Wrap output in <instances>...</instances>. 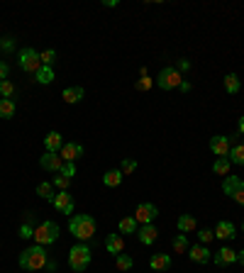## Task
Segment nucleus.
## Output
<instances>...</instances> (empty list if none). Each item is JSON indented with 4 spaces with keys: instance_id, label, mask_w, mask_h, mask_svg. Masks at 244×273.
Listing matches in <instances>:
<instances>
[{
    "instance_id": "f257e3e1",
    "label": "nucleus",
    "mask_w": 244,
    "mask_h": 273,
    "mask_svg": "<svg viewBox=\"0 0 244 273\" xmlns=\"http://www.w3.org/2000/svg\"><path fill=\"white\" fill-rule=\"evenodd\" d=\"M17 263H20V268H25V271H42L46 263H49V256H46V246H39V244H34V246H30V249H25L22 254H20V259H17Z\"/></svg>"
},
{
    "instance_id": "f03ea898",
    "label": "nucleus",
    "mask_w": 244,
    "mask_h": 273,
    "mask_svg": "<svg viewBox=\"0 0 244 273\" xmlns=\"http://www.w3.org/2000/svg\"><path fill=\"white\" fill-rule=\"evenodd\" d=\"M68 232L81 241H88L95 234V219L93 215H74L68 219Z\"/></svg>"
},
{
    "instance_id": "7ed1b4c3",
    "label": "nucleus",
    "mask_w": 244,
    "mask_h": 273,
    "mask_svg": "<svg viewBox=\"0 0 244 273\" xmlns=\"http://www.w3.org/2000/svg\"><path fill=\"white\" fill-rule=\"evenodd\" d=\"M56 239H59V225H56V222L44 219L42 225L34 227V241H37L39 246H49V244H54Z\"/></svg>"
},
{
    "instance_id": "20e7f679",
    "label": "nucleus",
    "mask_w": 244,
    "mask_h": 273,
    "mask_svg": "<svg viewBox=\"0 0 244 273\" xmlns=\"http://www.w3.org/2000/svg\"><path fill=\"white\" fill-rule=\"evenodd\" d=\"M68 266L74 268V271H86L90 266V249L86 244H76V246H71L68 249Z\"/></svg>"
},
{
    "instance_id": "39448f33",
    "label": "nucleus",
    "mask_w": 244,
    "mask_h": 273,
    "mask_svg": "<svg viewBox=\"0 0 244 273\" xmlns=\"http://www.w3.org/2000/svg\"><path fill=\"white\" fill-rule=\"evenodd\" d=\"M183 83V76H181V71L174 68V66H166V68H161L159 71V76H156V86L161 88V90H174V88H181Z\"/></svg>"
},
{
    "instance_id": "423d86ee",
    "label": "nucleus",
    "mask_w": 244,
    "mask_h": 273,
    "mask_svg": "<svg viewBox=\"0 0 244 273\" xmlns=\"http://www.w3.org/2000/svg\"><path fill=\"white\" fill-rule=\"evenodd\" d=\"M17 64L22 68L25 73H37L39 68H42V59H39V52H34L32 46H27L20 52V59H17Z\"/></svg>"
},
{
    "instance_id": "0eeeda50",
    "label": "nucleus",
    "mask_w": 244,
    "mask_h": 273,
    "mask_svg": "<svg viewBox=\"0 0 244 273\" xmlns=\"http://www.w3.org/2000/svg\"><path fill=\"white\" fill-rule=\"evenodd\" d=\"M156 217H159V210H156V205H152V203H142V205H137V210H134V219H137L139 225H152Z\"/></svg>"
},
{
    "instance_id": "6e6552de",
    "label": "nucleus",
    "mask_w": 244,
    "mask_h": 273,
    "mask_svg": "<svg viewBox=\"0 0 244 273\" xmlns=\"http://www.w3.org/2000/svg\"><path fill=\"white\" fill-rule=\"evenodd\" d=\"M59 156H61V161H64V164H76L78 159L83 156V146H81L78 142H64Z\"/></svg>"
},
{
    "instance_id": "1a4fd4ad",
    "label": "nucleus",
    "mask_w": 244,
    "mask_h": 273,
    "mask_svg": "<svg viewBox=\"0 0 244 273\" xmlns=\"http://www.w3.org/2000/svg\"><path fill=\"white\" fill-rule=\"evenodd\" d=\"M52 205H54L61 215H71V212H74V195H68V190H59V193H54Z\"/></svg>"
},
{
    "instance_id": "9d476101",
    "label": "nucleus",
    "mask_w": 244,
    "mask_h": 273,
    "mask_svg": "<svg viewBox=\"0 0 244 273\" xmlns=\"http://www.w3.org/2000/svg\"><path fill=\"white\" fill-rule=\"evenodd\" d=\"M232 149V144H230V137H225V134H217V137H212L210 139V152L220 159V156H227Z\"/></svg>"
},
{
    "instance_id": "9b49d317",
    "label": "nucleus",
    "mask_w": 244,
    "mask_h": 273,
    "mask_svg": "<svg viewBox=\"0 0 244 273\" xmlns=\"http://www.w3.org/2000/svg\"><path fill=\"white\" fill-rule=\"evenodd\" d=\"M239 190H244V181L239 176H225V181H222V193L225 195L234 197Z\"/></svg>"
},
{
    "instance_id": "f8f14e48",
    "label": "nucleus",
    "mask_w": 244,
    "mask_h": 273,
    "mask_svg": "<svg viewBox=\"0 0 244 273\" xmlns=\"http://www.w3.org/2000/svg\"><path fill=\"white\" fill-rule=\"evenodd\" d=\"M188 256L193 263H208L212 259V252L205 244H196V246H188Z\"/></svg>"
},
{
    "instance_id": "ddd939ff",
    "label": "nucleus",
    "mask_w": 244,
    "mask_h": 273,
    "mask_svg": "<svg viewBox=\"0 0 244 273\" xmlns=\"http://www.w3.org/2000/svg\"><path fill=\"white\" fill-rule=\"evenodd\" d=\"M39 166H42L44 171H52V173H59V171H61V166H64V161H61V156H59V154L46 152L44 156L39 159Z\"/></svg>"
},
{
    "instance_id": "4468645a",
    "label": "nucleus",
    "mask_w": 244,
    "mask_h": 273,
    "mask_svg": "<svg viewBox=\"0 0 244 273\" xmlns=\"http://www.w3.org/2000/svg\"><path fill=\"white\" fill-rule=\"evenodd\" d=\"M212 261L217 266H232V263H237V252L230 246H222L217 254H212Z\"/></svg>"
},
{
    "instance_id": "2eb2a0df",
    "label": "nucleus",
    "mask_w": 244,
    "mask_h": 273,
    "mask_svg": "<svg viewBox=\"0 0 244 273\" xmlns=\"http://www.w3.org/2000/svg\"><path fill=\"white\" fill-rule=\"evenodd\" d=\"M156 237H159V230H156L154 225H142V227L137 230V239L142 241L144 246H152L156 241Z\"/></svg>"
},
{
    "instance_id": "dca6fc26",
    "label": "nucleus",
    "mask_w": 244,
    "mask_h": 273,
    "mask_svg": "<svg viewBox=\"0 0 244 273\" xmlns=\"http://www.w3.org/2000/svg\"><path fill=\"white\" fill-rule=\"evenodd\" d=\"M212 232H215V239H234L237 237V227H234L232 222H227V219L217 222V227Z\"/></svg>"
},
{
    "instance_id": "f3484780",
    "label": "nucleus",
    "mask_w": 244,
    "mask_h": 273,
    "mask_svg": "<svg viewBox=\"0 0 244 273\" xmlns=\"http://www.w3.org/2000/svg\"><path fill=\"white\" fill-rule=\"evenodd\" d=\"M105 249H108V254H112V256H117V254L125 252V239H122V234H108Z\"/></svg>"
},
{
    "instance_id": "a211bd4d",
    "label": "nucleus",
    "mask_w": 244,
    "mask_h": 273,
    "mask_svg": "<svg viewBox=\"0 0 244 273\" xmlns=\"http://www.w3.org/2000/svg\"><path fill=\"white\" fill-rule=\"evenodd\" d=\"M61 98H64V103H68V105H76V103H81V100L86 98V90H83L81 86L66 88V90L61 93Z\"/></svg>"
},
{
    "instance_id": "6ab92c4d",
    "label": "nucleus",
    "mask_w": 244,
    "mask_h": 273,
    "mask_svg": "<svg viewBox=\"0 0 244 273\" xmlns=\"http://www.w3.org/2000/svg\"><path fill=\"white\" fill-rule=\"evenodd\" d=\"M44 146H46V152L59 154L61 152V146H64V137H61L59 132H49V134L44 137Z\"/></svg>"
},
{
    "instance_id": "aec40b11",
    "label": "nucleus",
    "mask_w": 244,
    "mask_h": 273,
    "mask_svg": "<svg viewBox=\"0 0 244 273\" xmlns=\"http://www.w3.org/2000/svg\"><path fill=\"white\" fill-rule=\"evenodd\" d=\"M176 227L181 234H188V232H196V227H198V222H196V217L193 215H181V217L176 219Z\"/></svg>"
},
{
    "instance_id": "412c9836",
    "label": "nucleus",
    "mask_w": 244,
    "mask_h": 273,
    "mask_svg": "<svg viewBox=\"0 0 244 273\" xmlns=\"http://www.w3.org/2000/svg\"><path fill=\"white\" fill-rule=\"evenodd\" d=\"M149 266H152L154 271H166L168 266H171V256H168V254H152Z\"/></svg>"
},
{
    "instance_id": "4be33fe9",
    "label": "nucleus",
    "mask_w": 244,
    "mask_h": 273,
    "mask_svg": "<svg viewBox=\"0 0 244 273\" xmlns=\"http://www.w3.org/2000/svg\"><path fill=\"white\" fill-rule=\"evenodd\" d=\"M15 110H17V105H15V100H8V98H0V117L3 120H12L15 117Z\"/></svg>"
},
{
    "instance_id": "5701e85b",
    "label": "nucleus",
    "mask_w": 244,
    "mask_h": 273,
    "mask_svg": "<svg viewBox=\"0 0 244 273\" xmlns=\"http://www.w3.org/2000/svg\"><path fill=\"white\" fill-rule=\"evenodd\" d=\"M54 71H52V66H42L37 73H34V81L37 83H42V86H49V83H54Z\"/></svg>"
},
{
    "instance_id": "b1692460",
    "label": "nucleus",
    "mask_w": 244,
    "mask_h": 273,
    "mask_svg": "<svg viewBox=\"0 0 244 273\" xmlns=\"http://www.w3.org/2000/svg\"><path fill=\"white\" fill-rule=\"evenodd\" d=\"M122 171L120 168H112V171H108V173L103 176V186H108V188H117L122 183Z\"/></svg>"
},
{
    "instance_id": "393cba45",
    "label": "nucleus",
    "mask_w": 244,
    "mask_h": 273,
    "mask_svg": "<svg viewBox=\"0 0 244 273\" xmlns=\"http://www.w3.org/2000/svg\"><path fill=\"white\" fill-rule=\"evenodd\" d=\"M117 230L122 232V234H137V230H139V222L134 217H122L120 225H117Z\"/></svg>"
},
{
    "instance_id": "a878e982",
    "label": "nucleus",
    "mask_w": 244,
    "mask_h": 273,
    "mask_svg": "<svg viewBox=\"0 0 244 273\" xmlns=\"http://www.w3.org/2000/svg\"><path fill=\"white\" fill-rule=\"evenodd\" d=\"M227 159L234 166H244V144H234L232 149H230V154H227Z\"/></svg>"
},
{
    "instance_id": "bb28decb",
    "label": "nucleus",
    "mask_w": 244,
    "mask_h": 273,
    "mask_svg": "<svg viewBox=\"0 0 244 273\" xmlns=\"http://www.w3.org/2000/svg\"><path fill=\"white\" fill-rule=\"evenodd\" d=\"M230 168H232V164H230V159L227 156H220L215 164H212V173L217 176H230Z\"/></svg>"
},
{
    "instance_id": "cd10ccee",
    "label": "nucleus",
    "mask_w": 244,
    "mask_h": 273,
    "mask_svg": "<svg viewBox=\"0 0 244 273\" xmlns=\"http://www.w3.org/2000/svg\"><path fill=\"white\" fill-rule=\"evenodd\" d=\"M239 88H242V81H239V76H237V73H227V76H225V90H227V93H239Z\"/></svg>"
},
{
    "instance_id": "c85d7f7f",
    "label": "nucleus",
    "mask_w": 244,
    "mask_h": 273,
    "mask_svg": "<svg viewBox=\"0 0 244 273\" xmlns=\"http://www.w3.org/2000/svg\"><path fill=\"white\" fill-rule=\"evenodd\" d=\"M115 266H117V268H120V271H130V268H132L134 266V261H132V256H130V254H117V256H115Z\"/></svg>"
},
{
    "instance_id": "c756f323",
    "label": "nucleus",
    "mask_w": 244,
    "mask_h": 273,
    "mask_svg": "<svg viewBox=\"0 0 244 273\" xmlns=\"http://www.w3.org/2000/svg\"><path fill=\"white\" fill-rule=\"evenodd\" d=\"M171 246H174V252H188V239H186V234H181V232H178L176 237H174V244H171Z\"/></svg>"
},
{
    "instance_id": "7c9ffc66",
    "label": "nucleus",
    "mask_w": 244,
    "mask_h": 273,
    "mask_svg": "<svg viewBox=\"0 0 244 273\" xmlns=\"http://www.w3.org/2000/svg\"><path fill=\"white\" fill-rule=\"evenodd\" d=\"M12 95H15V83H12V81H8V78H5V81H0V98L10 100Z\"/></svg>"
},
{
    "instance_id": "2f4dec72",
    "label": "nucleus",
    "mask_w": 244,
    "mask_h": 273,
    "mask_svg": "<svg viewBox=\"0 0 244 273\" xmlns=\"http://www.w3.org/2000/svg\"><path fill=\"white\" fill-rule=\"evenodd\" d=\"M20 239H34V225H32V215L27 217L22 227H20Z\"/></svg>"
},
{
    "instance_id": "473e14b6",
    "label": "nucleus",
    "mask_w": 244,
    "mask_h": 273,
    "mask_svg": "<svg viewBox=\"0 0 244 273\" xmlns=\"http://www.w3.org/2000/svg\"><path fill=\"white\" fill-rule=\"evenodd\" d=\"M37 195L44 197V200H54V193H52V183H39V186H37Z\"/></svg>"
},
{
    "instance_id": "72a5a7b5",
    "label": "nucleus",
    "mask_w": 244,
    "mask_h": 273,
    "mask_svg": "<svg viewBox=\"0 0 244 273\" xmlns=\"http://www.w3.org/2000/svg\"><path fill=\"white\" fill-rule=\"evenodd\" d=\"M39 59H42V66H52L56 61V52L54 49H46V52L39 54Z\"/></svg>"
},
{
    "instance_id": "f704fd0d",
    "label": "nucleus",
    "mask_w": 244,
    "mask_h": 273,
    "mask_svg": "<svg viewBox=\"0 0 244 273\" xmlns=\"http://www.w3.org/2000/svg\"><path fill=\"white\" fill-rule=\"evenodd\" d=\"M134 168H137V161H134V159H125V161H122V166H120V171H122L125 176L132 173Z\"/></svg>"
},
{
    "instance_id": "c9c22d12",
    "label": "nucleus",
    "mask_w": 244,
    "mask_h": 273,
    "mask_svg": "<svg viewBox=\"0 0 244 273\" xmlns=\"http://www.w3.org/2000/svg\"><path fill=\"white\" fill-rule=\"evenodd\" d=\"M52 183H54V186L59 188V190H66L71 181H68L66 176H61V173H59V176H54V181H52Z\"/></svg>"
},
{
    "instance_id": "e433bc0d",
    "label": "nucleus",
    "mask_w": 244,
    "mask_h": 273,
    "mask_svg": "<svg viewBox=\"0 0 244 273\" xmlns=\"http://www.w3.org/2000/svg\"><path fill=\"white\" fill-rule=\"evenodd\" d=\"M59 173H61V176H66L68 181H71V178L76 176V164H64V166H61V171H59Z\"/></svg>"
},
{
    "instance_id": "4c0bfd02",
    "label": "nucleus",
    "mask_w": 244,
    "mask_h": 273,
    "mask_svg": "<svg viewBox=\"0 0 244 273\" xmlns=\"http://www.w3.org/2000/svg\"><path fill=\"white\" fill-rule=\"evenodd\" d=\"M198 239H200V244H208V241L215 239V232H212V230H200Z\"/></svg>"
},
{
    "instance_id": "58836bf2",
    "label": "nucleus",
    "mask_w": 244,
    "mask_h": 273,
    "mask_svg": "<svg viewBox=\"0 0 244 273\" xmlns=\"http://www.w3.org/2000/svg\"><path fill=\"white\" fill-rule=\"evenodd\" d=\"M137 88H139V90H149V88H152V78L142 76L139 81H137Z\"/></svg>"
},
{
    "instance_id": "ea45409f",
    "label": "nucleus",
    "mask_w": 244,
    "mask_h": 273,
    "mask_svg": "<svg viewBox=\"0 0 244 273\" xmlns=\"http://www.w3.org/2000/svg\"><path fill=\"white\" fill-rule=\"evenodd\" d=\"M5 78H8V64L0 61V81H5Z\"/></svg>"
},
{
    "instance_id": "a19ab883",
    "label": "nucleus",
    "mask_w": 244,
    "mask_h": 273,
    "mask_svg": "<svg viewBox=\"0 0 244 273\" xmlns=\"http://www.w3.org/2000/svg\"><path fill=\"white\" fill-rule=\"evenodd\" d=\"M232 200H234V203H239V205L244 208V190H239V193H237V195H234Z\"/></svg>"
},
{
    "instance_id": "79ce46f5",
    "label": "nucleus",
    "mask_w": 244,
    "mask_h": 273,
    "mask_svg": "<svg viewBox=\"0 0 244 273\" xmlns=\"http://www.w3.org/2000/svg\"><path fill=\"white\" fill-rule=\"evenodd\" d=\"M178 66H181V71H188V68H190V61H181Z\"/></svg>"
},
{
    "instance_id": "37998d69",
    "label": "nucleus",
    "mask_w": 244,
    "mask_h": 273,
    "mask_svg": "<svg viewBox=\"0 0 244 273\" xmlns=\"http://www.w3.org/2000/svg\"><path fill=\"white\" fill-rule=\"evenodd\" d=\"M181 90H186V93L190 90V83H188V81H183V83H181Z\"/></svg>"
},
{
    "instance_id": "c03bdc74",
    "label": "nucleus",
    "mask_w": 244,
    "mask_h": 273,
    "mask_svg": "<svg viewBox=\"0 0 244 273\" xmlns=\"http://www.w3.org/2000/svg\"><path fill=\"white\" fill-rule=\"evenodd\" d=\"M237 261H239V263L244 266V252H237Z\"/></svg>"
},
{
    "instance_id": "a18cd8bd",
    "label": "nucleus",
    "mask_w": 244,
    "mask_h": 273,
    "mask_svg": "<svg viewBox=\"0 0 244 273\" xmlns=\"http://www.w3.org/2000/svg\"><path fill=\"white\" fill-rule=\"evenodd\" d=\"M239 134H244V115L239 117Z\"/></svg>"
},
{
    "instance_id": "49530a36",
    "label": "nucleus",
    "mask_w": 244,
    "mask_h": 273,
    "mask_svg": "<svg viewBox=\"0 0 244 273\" xmlns=\"http://www.w3.org/2000/svg\"><path fill=\"white\" fill-rule=\"evenodd\" d=\"M242 232H244V222H242Z\"/></svg>"
}]
</instances>
